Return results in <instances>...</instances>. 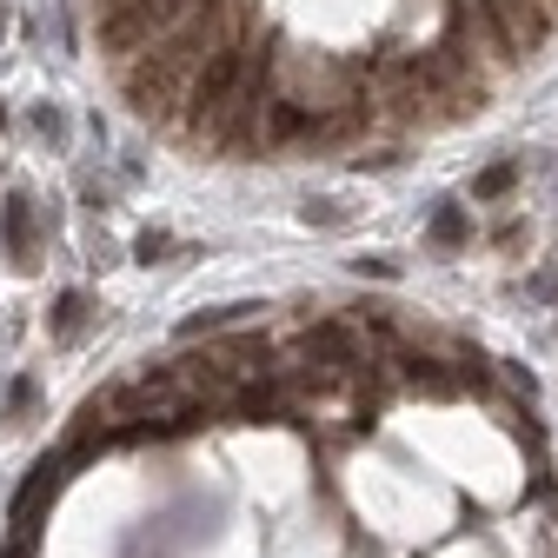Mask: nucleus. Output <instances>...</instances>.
Returning <instances> with one entry per match:
<instances>
[{
    "mask_svg": "<svg viewBox=\"0 0 558 558\" xmlns=\"http://www.w3.org/2000/svg\"><path fill=\"white\" fill-rule=\"evenodd\" d=\"M0 127H8V100H0Z\"/></svg>",
    "mask_w": 558,
    "mask_h": 558,
    "instance_id": "nucleus-15",
    "label": "nucleus"
},
{
    "mask_svg": "<svg viewBox=\"0 0 558 558\" xmlns=\"http://www.w3.org/2000/svg\"><path fill=\"white\" fill-rule=\"evenodd\" d=\"M479 14L506 40V53H538L558 27V0H479Z\"/></svg>",
    "mask_w": 558,
    "mask_h": 558,
    "instance_id": "nucleus-1",
    "label": "nucleus"
},
{
    "mask_svg": "<svg viewBox=\"0 0 558 558\" xmlns=\"http://www.w3.org/2000/svg\"><path fill=\"white\" fill-rule=\"evenodd\" d=\"M0 558H34V545L27 538H8V545H0Z\"/></svg>",
    "mask_w": 558,
    "mask_h": 558,
    "instance_id": "nucleus-14",
    "label": "nucleus"
},
{
    "mask_svg": "<svg viewBox=\"0 0 558 558\" xmlns=\"http://www.w3.org/2000/svg\"><path fill=\"white\" fill-rule=\"evenodd\" d=\"M426 240H432L439 253L472 246V213H466L459 200H439V206H432V219H426Z\"/></svg>",
    "mask_w": 558,
    "mask_h": 558,
    "instance_id": "nucleus-5",
    "label": "nucleus"
},
{
    "mask_svg": "<svg viewBox=\"0 0 558 558\" xmlns=\"http://www.w3.org/2000/svg\"><path fill=\"white\" fill-rule=\"evenodd\" d=\"M67 453H53V459H40L27 479H21V492H14V506H8V525H14V538H27L34 545V532H40V512L53 506V492L67 485Z\"/></svg>",
    "mask_w": 558,
    "mask_h": 558,
    "instance_id": "nucleus-2",
    "label": "nucleus"
},
{
    "mask_svg": "<svg viewBox=\"0 0 558 558\" xmlns=\"http://www.w3.org/2000/svg\"><path fill=\"white\" fill-rule=\"evenodd\" d=\"M353 272H359V279H366V272H372V279H393V272H400V259H385V253H372V259H353Z\"/></svg>",
    "mask_w": 558,
    "mask_h": 558,
    "instance_id": "nucleus-12",
    "label": "nucleus"
},
{
    "mask_svg": "<svg viewBox=\"0 0 558 558\" xmlns=\"http://www.w3.org/2000/svg\"><path fill=\"white\" fill-rule=\"evenodd\" d=\"M93 326H100V300H93L87 287H67L61 300H53V313H47V332H53L61 346H80Z\"/></svg>",
    "mask_w": 558,
    "mask_h": 558,
    "instance_id": "nucleus-3",
    "label": "nucleus"
},
{
    "mask_svg": "<svg viewBox=\"0 0 558 558\" xmlns=\"http://www.w3.org/2000/svg\"><path fill=\"white\" fill-rule=\"evenodd\" d=\"M532 293H538V300H558V266H545V272L532 279Z\"/></svg>",
    "mask_w": 558,
    "mask_h": 558,
    "instance_id": "nucleus-13",
    "label": "nucleus"
},
{
    "mask_svg": "<svg viewBox=\"0 0 558 558\" xmlns=\"http://www.w3.org/2000/svg\"><path fill=\"white\" fill-rule=\"evenodd\" d=\"M519 187V160H498V166H485V174L472 180V200H506Z\"/></svg>",
    "mask_w": 558,
    "mask_h": 558,
    "instance_id": "nucleus-7",
    "label": "nucleus"
},
{
    "mask_svg": "<svg viewBox=\"0 0 558 558\" xmlns=\"http://www.w3.org/2000/svg\"><path fill=\"white\" fill-rule=\"evenodd\" d=\"M259 306L253 300H233V306H213V313H200V319H187L180 332H187V340H193V332H227V326H240V319H253Z\"/></svg>",
    "mask_w": 558,
    "mask_h": 558,
    "instance_id": "nucleus-6",
    "label": "nucleus"
},
{
    "mask_svg": "<svg viewBox=\"0 0 558 558\" xmlns=\"http://www.w3.org/2000/svg\"><path fill=\"white\" fill-rule=\"evenodd\" d=\"M27 127H34L40 140H53V147H67V114H61L53 100H40V106H34V114H27Z\"/></svg>",
    "mask_w": 558,
    "mask_h": 558,
    "instance_id": "nucleus-8",
    "label": "nucleus"
},
{
    "mask_svg": "<svg viewBox=\"0 0 558 558\" xmlns=\"http://www.w3.org/2000/svg\"><path fill=\"white\" fill-rule=\"evenodd\" d=\"M27 406H34V379H14V385H8V419L21 426V413H27Z\"/></svg>",
    "mask_w": 558,
    "mask_h": 558,
    "instance_id": "nucleus-11",
    "label": "nucleus"
},
{
    "mask_svg": "<svg viewBox=\"0 0 558 558\" xmlns=\"http://www.w3.org/2000/svg\"><path fill=\"white\" fill-rule=\"evenodd\" d=\"M300 219H306V227H326V233H332V227H346V206H340V200H306Z\"/></svg>",
    "mask_w": 558,
    "mask_h": 558,
    "instance_id": "nucleus-9",
    "label": "nucleus"
},
{
    "mask_svg": "<svg viewBox=\"0 0 558 558\" xmlns=\"http://www.w3.org/2000/svg\"><path fill=\"white\" fill-rule=\"evenodd\" d=\"M0 240H8V253H14L21 272L40 266V246H34V200H27V193H8V206H0Z\"/></svg>",
    "mask_w": 558,
    "mask_h": 558,
    "instance_id": "nucleus-4",
    "label": "nucleus"
},
{
    "mask_svg": "<svg viewBox=\"0 0 558 558\" xmlns=\"http://www.w3.org/2000/svg\"><path fill=\"white\" fill-rule=\"evenodd\" d=\"M166 253H174V233H140V240H134V259H140V266H160Z\"/></svg>",
    "mask_w": 558,
    "mask_h": 558,
    "instance_id": "nucleus-10",
    "label": "nucleus"
}]
</instances>
